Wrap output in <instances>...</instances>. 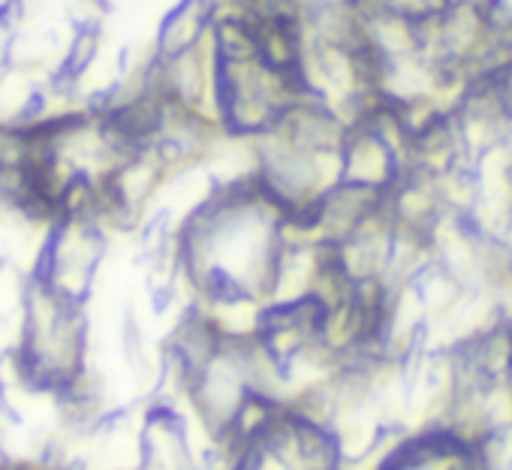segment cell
I'll use <instances>...</instances> for the list:
<instances>
[{
	"label": "cell",
	"instance_id": "7a4b0ae2",
	"mask_svg": "<svg viewBox=\"0 0 512 470\" xmlns=\"http://www.w3.org/2000/svg\"><path fill=\"white\" fill-rule=\"evenodd\" d=\"M139 461L142 470H196L187 428L172 410L157 407L145 416L139 434Z\"/></svg>",
	"mask_w": 512,
	"mask_h": 470
},
{
	"label": "cell",
	"instance_id": "6da1fadb",
	"mask_svg": "<svg viewBox=\"0 0 512 470\" xmlns=\"http://www.w3.org/2000/svg\"><path fill=\"white\" fill-rule=\"evenodd\" d=\"M217 22V4L214 0H175V4L160 16L154 34H151V49L154 58L166 61L175 55H184L205 43L214 34Z\"/></svg>",
	"mask_w": 512,
	"mask_h": 470
}]
</instances>
